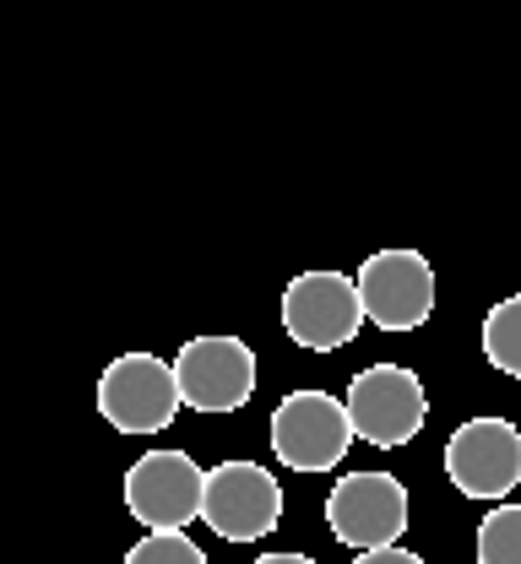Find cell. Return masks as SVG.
Wrapping results in <instances>:
<instances>
[{"mask_svg": "<svg viewBox=\"0 0 521 564\" xmlns=\"http://www.w3.org/2000/svg\"><path fill=\"white\" fill-rule=\"evenodd\" d=\"M343 408H348V423H354V440H370L380 451H391V445H408L424 429L430 397H424V380L413 369L370 364V369L354 375Z\"/></svg>", "mask_w": 521, "mask_h": 564, "instance_id": "6da1fadb", "label": "cell"}, {"mask_svg": "<svg viewBox=\"0 0 521 564\" xmlns=\"http://www.w3.org/2000/svg\"><path fill=\"white\" fill-rule=\"evenodd\" d=\"M180 380L174 364L152 358V352H126L104 369L98 380V413L104 423H115L120 434H158L169 429L180 413Z\"/></svg>", "mask_w": 521, "mask_h": 564, "instance_id": "7a4b0ae2", "label": "cell"}, {"mask_svg": "<svg viewBox=\"0 0 521 564\" xmlns=\"http://www.w3.org/2000/svg\"><path fill=\"white\" fill-rule=\"evenodd\" d=\"M365 299L359 282H348L343 272H304L289 282L283 293V326L299 348L310 352H337L348 348L365 326Z\"/></svg>", "mask_w": 521, "mask_h": 564, "instance_id": "3957f363", "label": "cell"}, {"mask_svg": "<svg viewBox=\"0 0 521 564\" xmlns=\"http://www.w3.org/2000/svg\"><path fill=\"white\" fill-rule=\"evenodd\" d=\"M348 440H354L348 408L326 391H294L272 413V451L294 473H332L348 456Z\"/></svg>", "mask_w": 521, "mask_h": 564, "instance_id": "277c9868", "label": "cell"}, {"mask_svg": "<svg viewBox=\"0 0 521 564\" xmlns=\"http://www.w3.org/2000/svg\"><path fill=\"white\" fill-rule=\"evenodd\" d=\"M202 521L228 543H256L283 521V484L261 462H218L207 473Z\"/></svg>", "mask_w": 521, "mask_h": 564, "instance_id": "5b68a950", "label": "cell"}, {"mask_svg": "<svg viewBox=\"0 0 521 564\" xmlns=\"http://www.w3.org/2000/svg\"><path fill=\"white\" fill-rule=\"evenodd\" d=\"M207 473L185 451H148L126 473V505L148 532H185V521H202Z\"/></svg>", "mask_w": 521, "mask_h": 564, "instance_id": "8992f818", "label": "cell"}, {"mask_svg": "<svg viewBox=\"0 0 521 564\" xmlns=\"http://www.w3.org/2000/svg\"><path fill=\"white\" fill-rule=\"evenodd\" d=\"M359 299L380 332H419L435 315V267L419 250H380L359 267Z\"/></svg>", "mask_w": 521, "mask_h": 564, "instance_id": "52a82bcc", "label": "cell"}, {"mask_svg": "<svg viewBox=\"0 0 521 564\" xmlns=\"http://www.w3.org/2000/svg\"><path fill=\"white\" fill-rule=\"evenodd\" d=\"M180 402L196 413H234L256 391V348L239 337H196L174 352Z\"/></svg>", "mask_w": 521, "mask_h": 564, "instance_id": "ba28073f", "label": "cell"}, {"mask_svg": "<svg viewBox=\"0 0 521 564\" xmlns=\"http://www.w3.org/2000/svg\"><path fill=\"white\" fill-rule=\"evenodd\" d=\"M326 521H332V538L359 549V554L391 549L408 532V489L391 473L337 478V489L326 499Z\"/></svg>", "mask_w": 521, "mask_h": 564, "instance_id": "9c48e42d", "label": "cell"}, {"mask_svg": "<svg viewBox=\"0 0 521 564\" xmlns=\"http://www.w3.org/2000/svg\"><path fill=\"white\" fill-rule=\"evenodd\" d=\"M446 478L467 499H506L521 484V429L506 419H473L446 440Z\"/></svg>", "mask_w": 521, "mask_h": 564, "instance_id": "30bf717a", "label": "cell"}, {"mask_svg": "<svg viewBox=\"0 0 521 564\" xmlns=\"http://www.w3.org/2000/svg\"><path fill=\"white\" fill-rule=\"evenodd\" d=\"M484 358H489L500 375H517L521 380V293L500 299V304L484 315Z\"/></svg>", "mask_w": 521, "mask_h": 564, "instance_id": "8fae6325", "label": "cell"}, {"mask_svg": "<svg viewBox=\"0 0 521 564\" xmlns=\"http://www.w3.org/2000/svg\"><path fill=\"white\" fill-rule=\"evenodd\" d=\"M478 564H521V505H500L478 521Z\"/></svg>", "mask_w": 521, "mask_h": 564, "instance_id": "7c38bea8", "label": "cell"}, {"mask_svg": "<svg viewBox=\"0 0 521 564\" xmlns=\"http://www.w3.org/2000/svg\"><path fill=\"white\" fill-rule=\"evenodd\" d=\"M126 564H207V554H202L185 532H148V538L126 554Z\"/></svg>", "mask_w": 521, "mask_h": 564, "instance_id": "4fadbf2b", "label": "cell"}, {"mask_svg": "<svg viewBox=\"0 0 521 564\" xmlns=\"http://www.w3.org/2000/svg\"><path fill=\"white\" fill-rule=\"evenodd\" d=\"M354 564H424V560L391 543V549H370V554H359V560H354Z\"/></svg>", "mask_w": 521, "mask_h": 564, "instance_id": "5bb4252c", "label": "cell"}, {"mask_svg": "<svg viewBox=\"0 0 521 564\" xmlns=\"http://www.w3.org/2000/svg\"><path fill=\"white\" fill-rule=\"evenodd\" d=\"M256 564H315V560H304V554H261Z\"/></svg>", "mask_w": 521, "mask_h": 564, "instance_id": "9a60e30c", "label": "cell"}]
</instances>
